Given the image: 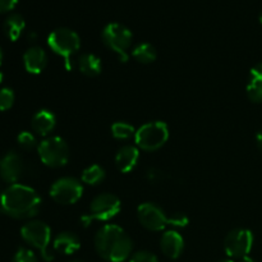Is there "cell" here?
<instances>
[{"label":"cell","instance_id":"836d02e7","mask_svg":"<svg viewBox=\"0 0 262 262\" xmlns=\"http://www.w3.org/2000/svg\"><path fill=\"white\" fill-rule=\"evenodd\" d=\"M36 37H37V36H36L35 32H31L30 35H28V38H30V41H35Z\"/></svg>","mask_w":262,"mask_h":262},{"label":"cell","instance_id":"484cf974","mask_svg":"<svg viewBox=\"0 0 262 262\" xmlns=\"http://www.w3.org/2000/svg\"><path fill=\"white\" fill-rule=\"evenodd\" d=\"M12 262H38V261H37V256L35 255L33 251L28 250V248H19V250L15 252Z\"/></svg>","mask_w":262,"mask_h":262},{"label":"cell","instance_id":"74e56055","mask_svg":"<svg viewBox=\"0 0 262 262\" xmlns=\"http://www.w3.org/2000/svg\"><path fill=\"white\" fill-rule=\"evenodd\" d=\"M69 262H84V261H81V260H73V261H69Z\"/></svg>","mask_w":262,"mask_h":262},{"label":"cell","instance_id":"e0dca14e","mask_svg":"<svg viewBox=\"0 0 262 262\" xmlns=\"http://www.w3.org/2000/svg\"><path fill=\"white\" fill-rule=\"evenodd\" d=\"M54 250L63 255H73L81 247V241L72 232H61L54 239Z\"/></svg>","mask_w":262,"mask_h":262},{"label":"cell","instance_id":"d6a6232c","mask_svg":"<svg viewBox=\"0 0 262 262\" xmlns=\"http://www.w3.org/2000/svg\"><path fill=\"white\" fill-rule=\"evenodd\" d=\"M239 262H256V261L253 260V258H251L250 256H246V257L241 258V261H239Z\"/></svg>","mask_w":262,"mask_h":262},{"label":"cell","instance_id":"7c38bea8","mask_svg":"<svg viewBox=\"0 0 262 262\" xmlns=\"http://www.w3.org/2000/svg\"><path fill=\"white\" fill-rule=\"evenodd\" d=\"M23 173V160L18 154L8 152L0 160V176L7 183L15 184Z\"/></svg>","mask_w":262,"mask_h":262},{"label":"cell","instance_id":"d4e9b609","mask_svg":"<svg viewBox=\"0 0 262 262\" xmlns=\"http://www.w3.org/2000/svg\"><path fill=\"white\" fill-rule=\"evenodd\" d=\"M14 92L10 89L5 87V89L0 90V110L2 112L9 110L14 104Z\"/></svg>","mask_w":262,"mask_h":262},{"label":"cell","instance_id":"ba28073f","mask_svg":"<svg viewBox=\"0 0 262 262\" xmlns=\"http://www.w3.org/2000/svg\"><path fill=\"white\" fill-rule=\"evenodd\" d=\"M37 151L43 165L49 168H61L69 160L68 143L58 136L41 141L37 146Z\"/></svg>","mask_w":262,"mask_h":262},{"label":"cell","instance_id":"3957f363","mask_svg":"<svg viewBox=\"0 0 262 262\" xmlns=\"http://www.w3.org/2000/svg\"><path fill=\"white\" fill-rule=\"evenodd\" d=\"M23 241L30 246L40 251L41 257L50 262L54 260V255L49 248L51 242V229L48 224L40 220H31L20 229Z\"/></svg>","mask_w":262,"mask_h":262},{"label":"cell","instance_id":"4316f807","mask_svg":"<svg viewBox=\"0 0 262 262\" xmlns=\"http://www.w3.org/2000/svg\"><path fill=\"white\" fill-rule=\"evenodd\" d=\"M129 262H159V258L150 251H138L130 256Z\"/></svg>","mask_w":262,"mask_h":262},{"label":"cell","instance_id":"d590c367","mask_svg":"<svg viewBox=\"0 0 262 262\" xmlns=\"http://www.w3.org/2000/svg\"><path fill=\"white\" fill-rule=\"evenodd\" d=\"M219 262H234V261L230 260V258H228V260H222V261H219Z\"/></svg>","mask_w":262,"mask_h":262},{"label":"cell","instance_id":"5b68a950","mask_svg":"<svg viewBox=\"0 0 262 262\" xmlns=\"http://www.w3.org/2000/svg\"><path fill=\"white\" fill-rule=\"evenodd\" d=\"M101 37L105 45L117 54L120 61L125 63L128 60L129 58L128 50H129L133 40V35L129 28L125 27L122 23H109L102 30Z\"/></svg>","mask_w":262,"mask_h":262},{"label":"cell","instance_id":"9a60e30c","mask_svg":"<svg viewBox=\"0 0 262 262\" xmlns=\"http://www.w3.org/2000/svg\"><path fill=\"white\" fill-rule=\"evenodd\" d=\"M23 64L28 73L40 74L48 66V55L40 46H32L23 55Z\"/></svg>","mask_w":262,"mask_h":262},{"label":"cell","instance_id":"603a6c76","mask_svg":"<svg viewBox=\"0 0 262 262\" xmlns=\"http://www.w3.org/2000/svg\"><path fill=\"white\" fill-rule=\"evenodd\" d=\"M247 95L251 101L262 102V79L260 78H250L247 84Z\"/></svg>","mask_w":262,"mask_h":262},{"label":"cell","instance_id":"7402d4cb","mask_svg":"<svg viewBox=\"0 0 262 262\" xmlns=\"http://www.w3.org/2000/svg\"><path fill=\"white\" fill-rule=\"evenodd\" d=\"M112 135L117 140H129V138L135 137L136 129L129 123L117 122L112 125Z\"/></svg>","mask_w":262,"mask_h":262},{"label":"cell","instance_id":"277c9868","mask_svg":"<svg viewBox=\"0 0 262 262\" xmlns=\"http://www.w3.org/2000/svg\"><path fill=\"white\" fill-rule=\"evenodd\" d=\"M122 202L115 194L101 193L95 197L90 204V212L81 217V223L84 228L89 227L94 220L107 222L119 214Z\"/></svg>","mask_w":262,"mask_h":262},{"label":"cell","instance_id":"d6986e66","mask_svg":"<svg viewBox=\"0 0 262 262\" xmlns=\"http://www.w3.org/2000/svg\"><path fill=\"white\" fill-rule=\"evenodd\" d=\"M25 27V19L18 13H14V14H10L9 17H7V19L4 20V26H3L5 35L10 41H17L22 35Z\"/></svg>","mask_w":262,"mask_h":262},{"label":"cell","instance_id":"6da1fadb","mask_svg":"<svg viewBox=\"0 0 262 262\" xmlns=\"http://www.w3.org/2000/svg\"><path fill=\"white\" fill-rule=\"evenodd\" d=\"M97 255L107 262H124L130 257L133 242L123 228L106 224L97 230L94 239Z\"/></svg>","mask_w":262,"mask_h":262},{"label":"cell","instance_id":"7a4b0ae2","mask_svg":"<svg viewBox=\"0 0 262 262\" xmlns=\"http://www.w3.org/2000/svg\"><path fill=\"white\" fill-rule=\"evenodd\" d=\"M0 207L10 217L31 219L37 215L41 207V199L33 188L15 183L3 192Z\"/></svg>","mask_w":262,"mask_h":262},{"label":"cell","instance_id":"ac0fdd59","mask_svg":"<svg viewBox=\"0 0 262 262\" xmlns=\"http://www.w3.org/2000/svg\"><path fill=\"white\" fill-rule=\"evenodd\" d=\"M77 67H78L79 72L87 77H96L101 73L102 64L100 58H97L94 54H82L78 59H77Z\"/></svg>","mask_w":262,"mask_h":262},{"label":"cell","instance_id":"1f68e13d","mask_svg":"<svg viewBox=\"0 0 262 262\" xmlns=\"http://www.w3.org/2000/svg\"><path fill=\"white\" fill-rule=\"evenodd\" d=\"M256 142H257V147L262 151V129L256 136Z\"/></svg>","mask_w":262,"mask_h":262},{"label":"cell","instance_id":"9c48e42d","mask_svg":"<svg viewBox=\"0 0 262 262\" xmlns=\"http://www.w3.org/2000/svg\"><path fill=\"white\" fill-rule=\"evenodd\" d=\"M83 194V187L81 182L72 177H63L53 183L50 187V196L60 205H73Z\"/></svg>","mask_w":262,"mask_h":262},{"label":"cell","instance_id":"4dcf8cb0","mask_svg":"<svg viewBox=\"0 0 262 262\" xmlns=\"http://www.w3.org/2000/svg\"><path fill=\"white\" fill-rule=\"evenodd\" d=\"M250 78H260V79H262V63L257 64V66H255L252 69H251Z\"/></svg>","mask_w":262,"mask_h":262},{"label":"cell","instance_id":"f546056e","mask_svg":"<svg viewBox=\"0 0 262 262\" xmlns=\"http://www.w3.org/2000/svg\"><path fill=\"white\" fill-rule=\"evenodd\" d=\"M18 0H0V13L10 12L15 8Z\"/></svg>","mask_w":262,"mask_h":262},{"label":"cell","instance_id":"52a82bcc","mask_svg":"<svg viewBox=\"0 0 262 262\" xmlns=\"http://www.w3.org/2000/svg\"><path fill=\"white\" fill-rule=\"evenodd\" d=\"M48 45L56 55L63 56L67 69L71 71L72 66L69 64V58L81 48V38L78 33L67 27L56 28L49 35Z\"/></svg>","mask_w":262,"mask_h":262},{"label":"cell","instance_id":"83f0119b","mask_svg":"<svg viewBox=\"0 0 262 262\" xmlns=\"http://www.w3.org/2000/svg\"><path fill=\"white\" fill-rule=\"evenodd\" d=\"M188 216L186 214H183V212H176V214H173L169 217V227L184 228L188 225Z\"/></svg>","mask_w":262,"mask_h":262},{"label":"cell","instance_id":"2e32d148","mask_svg":"<svg viewBox=\"0 0 262 262\" xmlns=\"http://www.w3.org/2000/svg\"><path fill=\"white\" fill-rule=\"evenodd\" d=\"M31 127L33 132H36L40 136L50 135L56 127V117L50 110H38L31 120Z\"/></svg>","mask_w":262,"mask_h":262},{"label":"cell","instance_id":"4fadbf2b","mask_svg":"<svg viewBox=\"0 0 262 262\" xmlns=\"http://www.w3.org/2000/svg\"><path fill=\"white\" fill-rule=\"evenodd\" d=\"M160 248L164 255L171 260L181 257L184 250V239L177 230H166L160 239Z\"/></svg>","mask_w":262,"mask_h":262},{"label":"cell","instance_id":"8d00e7d4","mask_svg":"<svg viewBox=\"0 0 262 262\" xmlns=\"http://www.w3.org/2000/svg\"><path fill=\"white\" fill-rule=\"evenodd\" d=\"M258 19H260V22H261V25H262V10H261V13H260V17H258Z\"/></svg>","mask_w":262,"mask_h":262},{"label":"cell","instance_id":"f1b7e54d","mask_svg":"<svg viewBox=\"0 0 262 262\" xmlns=\"http://www.w3.org/2000/svg\"><path fill=\"white\" fill-rule=\"evenodd\" d=\"M147 178L150 182H154V183H159L164 179V173L163 171L158 170V169H150L147 171Z\"/></svg>","mask_w":262,"mask_h":262},{"label":"cell","instance_id":"ffe728a7","mask_svg":"<svg viewBox=\"0 0 262 262\" xmlns=\"http://www.w3.org/2000/svg\"><path fill=\"white\" fill-rule=\"evenodd\" d=\"M132 56L136 61L141 64H151L156 60V53L155 48L148 42L138 43L135 49L132 50Z\"/></svg>","mask_w":262,"mask_h":262},{"label":"cell","instance_id":"30bf717a","mask_svg":"<svg viewBox=\"0 0 262 262\" xmlns=\"http://www.w3.org/2000/svg\"><path fill=\"white\" fill-rule=\"evenodd\" d=\"M253 246V234L251 230L234 229L224 239V250L230 258H243L248 256Z\"/></svg>","mask_w":262,"mask_h":262},{"label":"cell","instance_id":"5bb4252c","mask_svg":"<svg viewBox=\"0 0 262 262\" xmlns=\"http://www.w3.org/2000/svg\"><path fill=\"white\" fill-rule=\"evenodd\" d=\"M140 159V148L137 146L125 145L118 150L115 155V166L120 173H129L136 168Z\"/></svg>","mask_w":262,"mask_h":262},{"label":"cell","instance_id":"8992f818","mask_svg":"<svg viewBox=\"0 0 262 262\" xmlns=\"http://www.w3.org/2000/svg\"><path fill=\"white\" fill-rule=\"evenodd\" d=\"M169 138L168 124L161 120L148 122L136 130V146L143 151H156L163 147Z\"/></svg>","mask_w":262,"mask_h":262},{"label":"cell","instance_id":"cb8c5ba5","mask_svg":"<svg viewBox=\"0 0 262 262\" xmlns=\"http://www.w3.org/2000/svg\"><path fill=\"white\" fill-rule=\"evenodd\" d=\"M18 145L26 151H31L36 147L37 145V141H36V137L31 132H27V130H23L18 135L17 137Z\"/></svg>","mask_w":262,"mask_h":262},{"label":"cell","instance_id":"44dd1931","mask_svg":"<svg viewBox=\"0 0 262 262\" xmlns=\"http://www.w3.org/2000/svg\"><path fill=\"white\" fill-rule=\"evenodd\" d=\"M82 182L89 186H97L99 183H101L105 179V170L104 168H101L97 164H94V165H90L82 171L81 177Z\"/></svg>","mask_w":262,"mask_h":262},{"label":"cell","instance_id":"8fae6325","mask_svg":"<svg viewBox=\"0 0 262 262\" xmlns=\"http://www.w3.org/2000/svg\"><path fill=\"white\" fill-rule=\"evenodd\" d=\"M137 217L140 224L151 232H161L169 227V217L164 210L152 202H145L137 209Z\"/></svg>","mask_w":262,"mask_h":262},{"label":"cell","instance_id":"e575fe53","mask_svg":"<svg viewBox=\"0 0 262 262\" xmlns=\"http://www.w3.org/2000/svg\"><path fill=\"white\" fill-rule=\"evenodd\" d=\"M2 60H3V53H2V49H0V66H2Z\"/></svg>","mask_w":262,"mask_h":262}]
</instances>
